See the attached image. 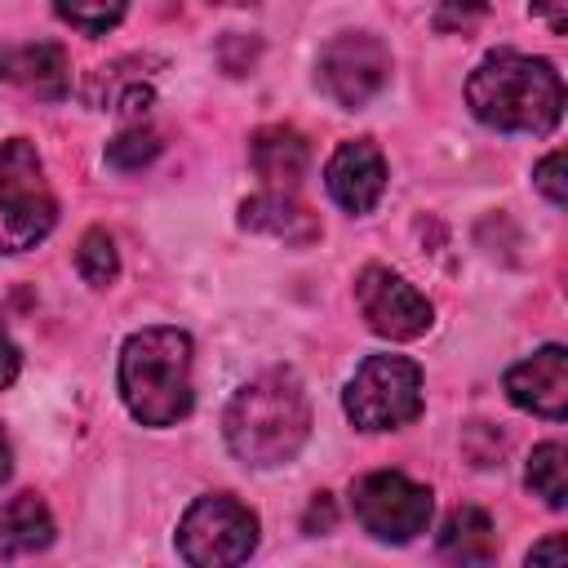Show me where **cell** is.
<instances>
[{"instance_id": "1", "label": "cell", "mask_w": 568, "mask_h": 568, "mask_svg": "<svg viewBox=\"0 0 568 568\" xmlns=\"http://www.w3.org/2000/svg\"><path fill=\"white\" fill-rule=\"evenodd\" d=\"M466 102L488 129L541 138L564 115V80L546 58L497 49L470 71Z\"/></svg>"}, {"instance_id": "2", "label": "cell", "mask_w": 568, "mask_h": 568, "mask_svg": "<svg viewBox=\"0 0 568 568\" xmlns=\"http://www.w3.org/2000/svg\"><path fill=\"white\" fill-rule=\"evenodd\" d=\"M222 430L244 466H284L311 435V404L302 382L284 368L244 382L226 404Z\"/></svg>"}, {"instance_id": "3", "label": "cell", "mask_w": 568, "mask_h": 568, "mask_svg": "<svg viewBox=\"0 0 568 568\" xmlns=\"http://www.w3.org/2000/svg\"><path fill=\"white\" fill-rule=\"evenodd\" d=\"M120 395L142 426H178L191 413V337L182 328H142L120 351Z\"/></svg>"}, {"instance_id": "4", "label": "cell", "mask_w": 568, "mask_h": 568, "mask_svg": "<svg viewBox=\"0 0 568 568\" xmlns=\"http://www.w3.org/2000/svg\"><path fill=\"white\" fill-rule=\"evenodd\" d=\"M58 222V200L27 138L0 146V253L36 248Z\"/></svg>"}, {"instance_id": "5", "label": "cell", "mask_w": 568, "mask_h": 568, "mask_svg": "<svg viewBox=\"0 0 568 568\" xmlns=\"http://www.w3.org/2000/svg\"><path fill=\"white\" fill-rule=\"evenodd\" d=\"M342 404L359 430H399L422 413V368L408 355H368Z\"/></svg>"}, {"instance_id": "6", "label": "cell", "mask_w": 568, "mask_h": 568, "mask_svg": "<svg viewBox=\"0 0 568 568\" xmlns=\"http://www.w3.org/2000/svg\"><path fill=\"white\" fill-rule=\"evenodd\" d=\"M257 546V515L231 493L195 497L178 524V555L195 568H231Z\"/></svg>"}, {"instance_id": "7", "label": "cell", "mask_w": 568, "mask_h": 568, "mask_svg": "<svg viewBox=\"0 0 568 568\" xmlns=\"http://www.w3.org/2000/svg\"><path fill=\"white\" fill-rule=\"evenodd\" d=\"M351 506H355V519L368 537L377 541H413L417 532H426L430 524V488L408 479L404 470H373L355 484L351 493Z\"/></svg>"}, {"instance_id": "8", "label": "cell", "mask_w": 568, "mask_h": 568, "mask_svg": "<svg viewBox=\"0 0 568 568\" xmlns=\"http://www.w3.org/2000/svg\"><path fill=\"white\" fill-rule=\"evenodd\" d=\"M386 80H390V49L368 31H342L320 49V84L346 111L377 98Z\"/></svg>"}, {"instance_id": "9", "label": "cell", "mask_w": 568, "mask_h": 568, "mask_svg": "<svg viewBox=\"0 0 568 568\" xmlns=\"http://www.w3.org/2000/svg\"><path fill=\"white\" fill-rule=\"evenodd\" d=\"M355 302H359V315L368 320V328L390 342H413L435 320L430 302L390 266H364L355 280Z\"/></svg>"}, {"instance_id": "10", "label": "cell", "mask_w": 568, "mask_h": 568, "mask_svg": "<svg viewBox=\"0 0 568 568\" xmlns=\"http://www.w3.org/2000/svg\"><path fill=\"white\" fill-rule=\"evenodd\" d=\"M506 395H510V404H519L546 422H564L568 417V351L541 346L537 355L519 359L506 373Z\"/></svg>"}, {"instance_id": "11", "label": "cell", "mask_w": 568, "mask_h": 568, "mask_svg": "<svg viewBox=\"0 0 568 568\" xmlns=\"http://www.w3.org/2000/svg\"><path fill=\"white\" fill-rule=\"evenodd\" d=\"M324 182H328V195L346 213H373L386 191V160H382L377 142H368V138L342 142L324 169Z\"/></svg>"}, {"instance_id": "12", "label": "cell", "mask_w": 568, "mask_h": 568, "mask_svg": "<svg viewBox=\"0 0 568 568\" xmlns=\"http://www.w3.org/2000/svg\"><path fill=\"white\" fill-rule=\"evenodd\" d=\"M0 75L9 84H18V89L44 98V102H58L71 89V62H67V53L58 44H44V40L4 49L0 53Z\"/></svg>"}, {"instance_id": "13", "label": "cell", "mask_w": 568, "mask_h": 568, "mask_svg": "<svg viewBox=\"0 0 568 568\" xmlns=\"http://www.w3.org/2000/svg\"><path fill=\"white\" fill-rule=\"evenodd\" d=\"M240 226L244 231H257V235H275L284 244H311L320 240V222L306 204H297L288 191H262V195H248L240 204Z\"/></svg>"}, {"instance_id": "14", "label": "cell", "mask_w": 568, "mask_h": 568, "mask_svg": "<svg viewBox=\"0 0 568 568\" xmlns=\"http://www.w3.org/2000/svg\"><path fill=\"white\" fill-rule=\"evenodd\" d=\"M248 160L257 169L262 182H271L275 191H293L311 164V146L297 129L288 124H266L248 138Z\"/></svg>"}, {"instance_id": "15", "label": "cell", "mask_w": 568, "mask_h": 568, "mask_svg": "<svg viewBox=\"0 0 568 568\" xmlns=\"http://www.w3.org/2000/svg\"><path fill=\"white\" fill-rule=\"evenodd\" d=\"M53 541V515L36 493H18L0 510V559L36 555Z\"/></svg>"}, {"instance_id": "16", "label": "cell", "mask_w": 568, "mask_h": 568, "mask_svg": "<svg viewBox=\"0 0 568 568\" xmlns=\"http://www.w3.org/2000/svg\"><path fill=\"white\" fill-rule=\"evenodd\" d=\"M439 555L453 564H493L497 559L493 519L479 506H457L439 528Z\"/></svg>"}, {"instance_id": "17", "label": "cell", "mask_w": 568, "mask_h": 568, "mask_svg": "<svg viewBox=\"0 0 568 568\" xmlns=\"http://www.w3.org/2000/svg\"><path fill=\"white\" fill-rule=\"evenodd\" d=\"M564 444H537L528 457V488L550 506L564 510L568 506V462H564Z\"/></svg>"}, {"instance_id": "18", "label": "cell", "mask_w": 568, "mask_h": 568, "mask_svg": "<svg viewBox=\"0 0 568 568\" xmlns=\"http://www.w3.org/2000/svg\"><path fill=\"white\" fill-rule=\"evenodd\" d=\"M75 271H80L84 284H93V288L115 284V275H120V257H115V240H111L102 226L84 231V240H80V248H75Z\"/></svg>"}, {"instance_id": "19", "label": "cell", "mask_w": 568, "mask_h": 568, "mask_svg": "<svg viewBox=\"0 0 568 568\" xmlns=\"http://www.w3.org/2000/svg\"><path fill=\"white\" fill-rule=\"evenodd\" d=\"M53 9H58V18L71 22L75 31H84V36H106V31L124 18L129 0H53Z\"/></svg>"}, {"instance_id": "20", "label": "cell", "mask_w": 568, "mask_h": 568, "mask_svg": "<svg viewBox=\"0 0 568 568\" xmlns=\"http://www.w3.org/2000/svg\"><path fill=\"white\" fill-rule=\"evenodd\" d=\"M155 155H160V133L146 129V124H129L124 133H115L106 142V164L120 169V173H133V169L151 164Z\"/></svg>"}, {"instance_id": "21", "label": "cell", "mask_w": 568, "mask_h": 568, "mask_svg": "<svg viewBox=\"0 0 568 568\" xmlns=\"http://www.w3.org/2000/svg\"><path fill=\"white\" fill-rule=\"evenodd\" d=\"M488 4L493 0H439L430 22H435V31H470L488 18Z\"/></svg>"}, {"instance_id": "22", "label": "cell", "mask_w": 568, "mask_h": 568, "mask_svg": "<svg viewBox=\"0 0 568 568\" xmlns=\"http://www.w3.org/2000/svg\"><path fill=\"white\" fill-rule=\"evenodd\" d=\"M532 178H537V186H541V195H546L550 204H564V200H568V186H564V151H550V155L532 169Z\"/></svg>"}, {"instance_id": "23", "label": "cell", "mask_w": 568, "mask_h": 568, "mask_svg": "<svg viewBox=\"0 0 568 568\" xmlns=\"http://www.w3.org/2000/svg\"><path fill=\"white\" fill-rule=\"evenodd\" d=\"M18 368H22V351L13 346V337H9V333H4V324H0V390H9V386H13Z\"/></svg>"}, {"instance_id": "24", "label": "cell", "mask_w": 568, "mask_h": 568, "mask_svg": "<svg viewBox=\"0 0 568 568\" xmlns=\"http://www.w3.org/2000/svg\"><path fill=\"white\" fill-rule=\"evenodd\" d=\"M528 4H532V13H541L550 22L555 36H564V27H568V0H528Z\"/></svg>"}, {"instance_id": "25", "label": "cell", "mask_w": 568, "mask_h": 568, "mask_svg": "<svg viewBox=\"0 0 568 568\" xmlns=\"http://www.w3.org/2000/svg\"><path fill=\"white\" fill-rule=\"evenodd\" d=\"M564 555H568V550H564V537L555 532V537H546L541 546H532V550H528V564H541V559H555V564H564Z\"/></svg>"}, {"instance_id": "26", "label": "cell", "mask_w": 568, "mask_h": 568, "mask_svg": "<svg viewBox=\"0 0 568 568\" xmlns=\"http://www.w3.org/2000/svg\"><path fill=\"white\" fill-rule=\"evenodd\" d=\"M9 470H13V453H9V439H4V430H0V484L9 479Z\"/></svg>"}, {"instance_id": "27", "label": "cell", "mask_w": 568, "mask_h": 568, "mask_svg": "<svg viewBox=\"0 0 568 568\" xmlns=\"http://www.w3.org/2000/svg\"><path fill=\"white\" fill-rule=\"evenodd\" d=\"M213 4H257V0H213Z\"/></svg>"}]
</instances>
